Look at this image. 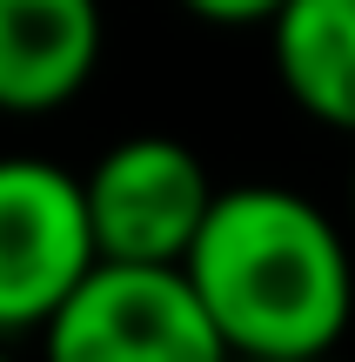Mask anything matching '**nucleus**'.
<instances>
[{
	"label": "nucleus",
	"instance_id": "obj_1",
	"mask_svg": "<svg viewBox=\"0 0 355 362\" xmlns=\"http://www.w3.org/2000/svg\"><path fill=\"white\" fill-rule=\"evenodd\" d=\"M208 309L228 362L329 356L355 315L349 235L295 188H215L188 255L174 262Z\"/></svg>",
	"mask_w": 355,
	"mask_h": 362
},
{
	"label": "nucleus",
	"instance_id": "obj_2",
	"mask_svg": "<svg viewBox=\"0 0 355 362\" xmlns=\"http://www.w3.org/2000/svg\"><path fill=\"white\" fill-rule=\"evenodd\" d=\"M47 362H228L181 269L94 262L40 322Z\"/></svg>",
	"mask_w": 355,
	"mask_h": 362
},
{
	"label": "nucleus",
	"instance_id": "obj_3",
	"mask_svg": "<svg viewBox=\"0 0 355 362\" xmlns=\"http://www.w3.org/2000/svg\"><path fill=\"white\" fill-rule=\"evenodd\" d=\"M215 202V181L201 155L174 134H128L80 175L94 262H148L174 269L195 242L201 215Z\"/></svg>",
	"mask_w": 355,
	"mask_h": 362
},
{
	"label": "nucleus",
	"instance_id": "obj_4",
	"mask_svg": "<svg viewBox=\"0 0 355 362\" xmlns=\"http://www.w3.org/2000/svg\"><path fill=\"white\" fill-rule=\"evenodd\" d=\"M94 269L80 175L34 155H0V336H27Z\"/></svg>",
	"mask_w": 355,
	"mask_h": 362
},
{
	"label": "nucleus",
	"instance_id": "obj_5",
	"mask_svg": "<svg viewBox=\"0 0 355 362\" xmlns=\"http://www.w3.org/2000/svg\"><path fill=\"white\" fill-rule=\"evenodd\" d=\"M101 61V0H0V115H54Z\"/></svg>",
	"mask_w": 355,
	"mask_h": 362
},
{
	"label": "nucleus",
	"instance_id": "obj_6",
	"mask_svg": "<svg viewBox=\"0 0 355 362\" xmlns=\"http://www.w3.org/2000/svg\"><path fill=\"white\" fill-rule=\"evenodd\" d=\"M268 47L289 101L335 134H355V0H282Z\"/></svg>",
	"mask_w": 355,
	"mask_h": 362
},
{
	"label": "nucleus",
	"instance_id": "obj_7",
	"mask_svg": "<svg viewBox=\"0 0 355 362\" xmlns=\"http://www.w3.org/2000/svg\"><path fill=\"white\" fill-rule=\"evenodd\" d=\"M195 21L208 27H268V13L282 7V0H181Z\"/></svg>",
	"mask_w": 355,
	"mask_h": 362
},
{
	"label": "nucleus",
	"instance_id": "obj_8",
	"mask_svg": "<svg viewBox=\"0 0 355 362\" xmlns=\"http://www.w3.org/2000/svg\"><path fill=\"white\" fill-rule=\"evenodd\" d=\"M349 215H355V168H349Z\"/></svg>",
	"mask_w": 355,
	"mask_h": 362
},
{
	"label": "nucleus",
	"instance_id": "obj_9",
	"mask_svg": "<svg viewBox=\"0 0 355 362\" xmlns=\"http://www.w3.org/2000/svg\"><path fill=\"white\" fill-rule=\"evenodd\" d=\"M295 362H329V356H295Z\"/></svg>",
	"mask_w": 355,
	"mask_h": 362
},
{
	"label": "nucleus",
	"instance_id": "obj_10",
	"mask_svg": "<svg viewBox=\"0 0 355 362\" xmlns=\"http://www.w3.org/2000/svg\"><path fill=\"white\" fill-rule=\"evenodd\" d=\"M0 362H13V356H0Z\"/></svg>",
	"mask_w": 355,
	"mask_h": 362
}]
</instances>
